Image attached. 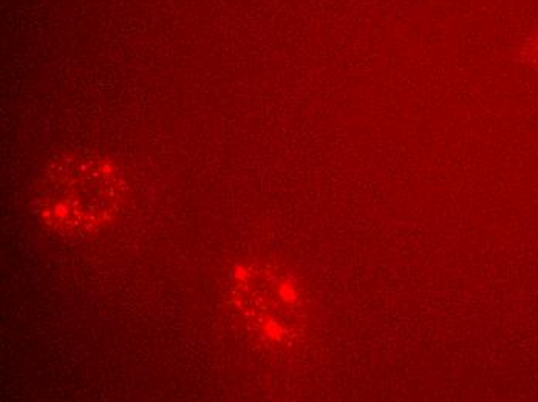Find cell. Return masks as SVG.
Wrapping results in <instances>:
<instances>
[{
	"label": "cell",
	"mask_w": 538,
	"mask_h": 402,
	"mask_svg": "<svg viewBox=\"0 0 538 402\" xmlns=\"http://www.w3.org/2000/svg\"><path fill=\"white\" fill-rule=\"evenodd\" d=\"M265 333L268 334L269 338L279 339L282 330H280L279 325L274 321H268L265 324Z\"/></svg>",
	"instance_id": "2"
},
{
	"label": "cell",
	"mask_w": 538,
	"mask_h": 402,
	"mask_svg": "<svg viewBox=\"0 0 538 402\" xmlns=\"http://www.w3.org/2000/svg\"><path fill=\"white\" fill-rule=\"evenodd\" d=\"M279 296L283 302L291 304V302H294V300L297 299V290L291 283L283 282L279 285Z\"/></svg>",
	"instance_id": "1"
}]
</instances>
